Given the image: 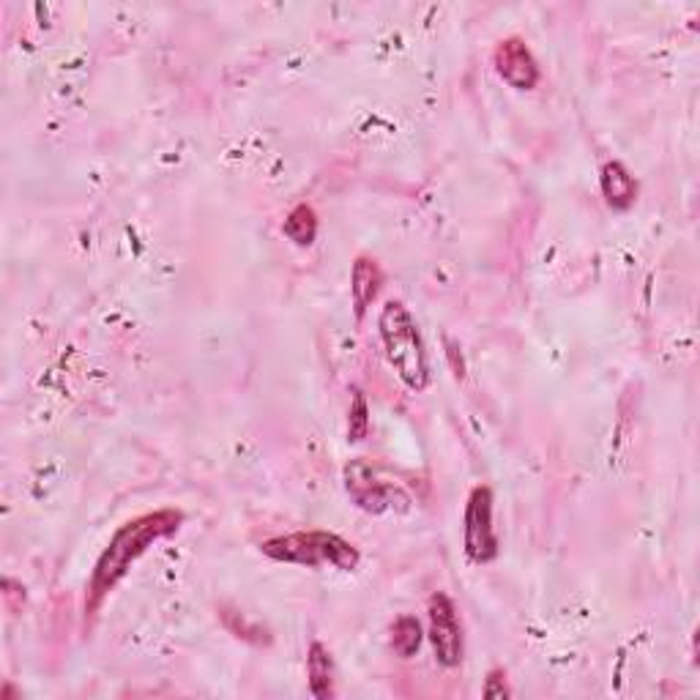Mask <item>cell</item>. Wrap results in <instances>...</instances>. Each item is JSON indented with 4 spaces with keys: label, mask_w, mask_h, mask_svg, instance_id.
Masks as SVG:
<instances>
[{
    "label": "cell",
    "mask_w": 700,
    "mask_h": 700,
    "mask_svg": "<svg viewBox=\"0 0 700 700\" xmlns=\"http://www.w3.org/2000/svg\"><path fill=\"white\" fill-rule=\"evenodd\" d=\"M184 523V512L178 509H156V512L140 514V518L129 520L121 529L115 531V536L110 540V545L104 547V553L99 556L97 569H93L91 586H88V599H86V613L93 615L99 610V604L108 599V593L121 584L129 575L132 564L148 551L151 545H156L165 536H173Z\"/></svg>",
    "instance_id": "6da1fadb"
},
{
    "label": "cell",
    "mask_w": 700,
    "mask_h": 700,
    "mask_svg": "<svg viewBox=\"0 0 700 700\" xmlns=\"http://www.w3.org/2000/svg\"><path fill=\"white\" fill-rule=\"evenodd\" d=\"M380 340H384L386 358L400 375L402 384L411 391H424L433 380V369H430L427 351H424V340L419 334L416 321L408 312L402 301H386L378 318Z\"/></svg>",
    "instance_id": "7a4b0ae2"
},
{
    "label": "cell",
    "mask_w": 700,
    "mask_h": 700,
    "mask_svg": "<svg viewBox=\"0 0 700 700\" xmlns=\"http://www.w3.org/2000/svg\"><path fill=\"white\" fill-rule=\"evenodd\" d=\"M263 556L279 564H299V567H334L340 573H353L362 562L356 547L332 531H296V534L274 536L260 545Z\"/></svg>",
    "instance_id": "3957f363"
},
{
    "label": "cell",
    "mask_w": 700,
    "mask_h": 700,
    "mask_svg": "<svg viewBox=\"0 0 700 700\" xmlns=\"http://www.w3.org/2000/svg\"><path fill=\"white\" fill-rule=\"evenodd\" d=\"M343 479H345V490H348L353 503H356L362 512L367 514L411 512L413 498L408 496V492L402 490L395 479L380 474L373 463L351 460L343 470Z\"/></svg>",
    "instance_id": "277c9868"
},
{
    "label": "cell",
    "mask_w": 700,
    "mask_h": 700,
    "mask_svg": "<svg viewBox=\"0 0 700 700\" xmlns=\"http://www.w3.org/2000/svg\"><path fill=\"white\" fill-rule=\"evenodd\" d=\"M492 490L479 485L470 490L463 518V547L470 564H490L498 558V536L492 525Z\"/></svg>",
    "instance_id": "5b68a950"
},
{
    "label": "cell",
    "mask_w": 700,
    "mask_h": 700,
    "mask_svg": "<svg viewBox=\"0 0 700 700\" xmlns=\"http://www.w3.org/2000/svg\"><path fill=\"white\" fill-rule=\"evenodd\" d=\"M427 619H430V643H433L435 659L444 668H457L466 654V641H463V626L457 619V608L449 593L435 591L427 599Z\"/></svg>",
    "instance_id": "8992f818"
},
{
    "label": "cell",
    "mask_w": 700,
    "mask_h": 700,
    "mask_svg": "<svg viewBox=\"0 0 700 700\" xmlns=\"http://www.w3.org/2000/svg\"><path fill=\"white\" fill-rule=\"evenodd\" d=\"M492 66H496V75L507 86L518 88V91H531L542 77L534 53L525 44V38L520 36H509L498 42L496 53H492Z\"/></svg>",
    "instance_id": "52a82bcc"
},
{
    "label": "cell",
    "mask_w": 700,
    "mask_h": 700,
    "mask_svg": "<svg viewBox=\"0 0 700 700\" xmlns=\"http://www.w3.org/2000/svg\"><path fill=\"white\" fill-rule=\"evenodd\" d=\"M380 288H384V271H380L378 260L367 255H358L351 268V296L353 310H356V321L367 315L369 304L378 299Z\"/></svg>",
    "instance_id": "ba28073f"
},
{
    "label": "cell",
    "mask_w": 700,
    "mask_h": 700,
    "mask_svg": "<svg viewBox=\"0 0 700 700\" xmlns=\"http://www.w3.org/2000/svg\"><path fill=\"white\" fill-rule=\"evenodd\" d=\"M599 189L604 195V203L613 211H630L637 200L635 176L619 159L604 162L602 170H599Z\"/></svg>",
    "instance_id": "9c48e42d"
},
{
    "label": "cell",
    "mask_w": 700,
    "mask_h": 700,
    "mask_svg": "<svg viewBox=\"0 0 700 700\" xmlns=\"http://www.w3.org/2000/svg\"><path fill=\"white\" fill-rule=\"evenodd\" d=\"M307 676H310V690L318 700L334 698V659L323 643H312L307 654Z\"/></svg>",
    "instance_id": "30bf717a"
},
{
    "label": "cell",
    "mask_w": 700,
    "mask_h": 700,
    "mask_svg": "<svg viewBox=\"0 0 700 700\" xmlns=\"http://www.w3.org/2000/svg\"><path fill=\"white\" fill-rule=\"evenodd\" d=\"M285 238L293 241L296 246H312L318 238V214L312 205L299 203L282 222Z\"/></svg>",
    "instance_id": "8fae6325"
},
{
    "label": "cell",
    "mask_w": 700,
    "mask_h": 700,
    "mask_svg": "<svg viewBox=\"0 0 700 700\" xmlns=\"http://www.w3.org/2000/svg\"><path fill=\"white\" fill-rule=\"evenodd\" d=\"M422 646V624H419L416 615H400V619L391 624V648H395L400 657H413Z\"/></svg>",
    "instance_id": "7c38bea8"
},
{
    "label": "cell",
    "mask_w": 700,
    "mask_h": 700,
    "mask_svg": "<svg viewBox=\"0 0 700 700\" xmlns=\"http://www.w3.org/2000/svg\"><path fill=\"white\" fill-rule=\"evenodd\" d=\"M367 433H369L367 397H364L358 389H353V402H351V411H348V441L358 444V441L367 438Z\"/></svg>",
    "instance_id": "4fadbf2b"
},
{
    "label": "cell",
    "mask_w": 700,
    "mask_h": 700,
    "mask_svg": "<svg viewBox=\"0 0 700 700\" xmlns=\"http://www.w3.org/2000/svg\"><path fill=\"white\" fill-rule=\"evenodd\" d=\"M481 696L485 698H496V700H503V698H509L512 696V692H509V687H507V674H503V670H490V674H487V681H485V690H481Z\"/></svg>",
    "instance_id": "5bb4252c"
},
{
    "label": "cell",
    "mask_w": 700,
    "mask_h": 700,
    "mask_svg": "<svg viewBox=\"0 0 700 700\" xmlns=\"http://www.w3.org/2000/svg\"><path fill=\"white\" fill-rule=\"evenodd\" d=\"M446 356L452 358V367H455V375L457 378H463V362H457V348H455V343H452V340H446Z\"/></svg>",
    "instance_id": "9a60e30c"
}]
</instances>
